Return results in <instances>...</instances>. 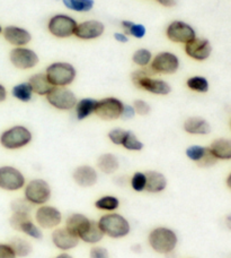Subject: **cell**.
<instances>
[{"label": "cell", "instance_id": "obj_1", "mask_svg": "<svg viewBox=\"0 0 231 258\" xmlns=\"http://www.w3.org/2000/svg\"><path fill=\"white\" fill-rule=\"evenodd\" d=\"M131 81L137 89L155 95H168L172 92L169 83L156 77L150 67L137 69L131 74Z\"/></svg>", "mask_w": 231, "mask_h": 258}, {"label": "cell", "instance_id": "obj_2", "mask_svg": "<svg viewBox=\"0 0 231 258\" xmlns=\"http://www.w3.org/2000/svg\"><path fill=\"white\" fill-rule=\"evenodd\" d=\"M45 75L51 84L59 87H68L75 82L77 69L67 61H54L45 68Z\"/></svg>", "mask_w": 231, "mask_h": 258}, {"label": "cell", "instance_id": "obj_3", "mask_svg": "<svg viewBox=\"0 0 231 258\" xmlns=\"http://www.w3.org/2000/svg\"><path fill=\"white\" fill-rule=\"evenodd\" d=\"M148 242L152 249L158 254L169 255L176 248L178 238L172 229L159 227L150 231L148 236Z\"/></svg>", "mask_w": 231, "mask_h": 258}, {"label": "cell", "instance_id": "obj_4", "mask_svg": "<svg viewBox=\"0 0 231 258\" xmlns=\"http://www.w3.org/2000/svg\"><path fill=\"white\" fill-rule=\"evenodd\" d=\"M32 140L33 134L29 128L22 125L13 126L0 134V145L9 151L23 149L29 145Z\"/></svg>", "mask_w": 231, "mask_h": 258}, {"label": "cell", "instance_id": "obj_5", "mask_svg": "<svg viewBox=\"0 0 231 258\" xmlns=\"http://www.w3.org/2000/svg\"><path fill=\"white\" fill-rule=\"evenodd\" d=\"M98 225L104 234L114 239L127 237L131 230L129 221L118 213L103 215L98 221Z\"/></svg>", "mask_w": 231, "mask_h": 258}, {"label": "cell", "instance_id": "obj_6", "mask_svg": "<svg viewBox=\"0 0 231 258\" xmlns=\"http://www.w3.org/2000/svg\"><path fill=\"white\" fill-rule=\"evenodd\" d=\"M78 22L67 14H55L48 21L49 33L57 39H68L75 35Z\"/></svg>", "mask_w": 231, "mask_h": 258}, {"label": "cell", "instance_id": "obj_7", "mask_svg": "<svg viewBox=\"0 0 231 258\" xmlns=\"http://www.w3.org/2000/svg\"><path fill=\"white\" fill-rule=\"evenodd\" d=\"M149 67L156 75H174L181 67V60L172 51H160L152 57Z\"/></svg>", "mask_w": 231, "mask_h": 258}, {"label": "cell", "instance_id": "obj_8", "mask_svg": "<svg viewBox=\"0 0 231 258\" xmlns=\"http://www.w3.org/2000/svg\"><path fill=\"white\" fill-rule=\"evenodd\" d=\"M46 101L54 109L69 111V110L75 109L78 99L76 94L68 87L54 86L46 95Z\"/></svg>", "mask_w": 231, "mask_h": 258}, {"label": "cell", "instance_id": "obj_9", "mask_svg": "<svg viewBox=\"0 0 231 258\" xmlns=\"http://www.w3.org/2000/svg\"><path fill=\"white\" fill-rule=\"evenodd\" d=\"M166 38L170 42L177 44H186L196 38V31L187 22L175 20L166 27Z\"/></svg>", "mask_w": 231, "mask_h": 258}, {"label": "cell", "instance_id": "obj_10", "mask_svg": "<svg viewBox=\"0 0 231 258\" xmlns=\"http://www.w3.org/2000/svg\"><path fill=\"white\" fill-rule=\"evenodd\" d=\"M124 103L115 96H107L97 101L95 114L101 120L112 121L122 117Z\"/></svg>", "mask_w": 231, "mask_h": 258}, {"label": "cell", "instance_id": "obj_11", "mask_svg": "<svg viewBox=\"0 0 231 258\" xmlns=\"http://www.w3.org/2000/svg\"><path fill=\"white\" fill-rule=\"evenodd\" d=\"M9 61L17 69L29 71V69H33L38 66L40 57L33 49L27 47H16L13 48L9 52Z\"/></svg>", "mask_w": 231, "mask_h": 258}, {"label": "cell", "instance_id": "obj_12", "mask_svg": "<svg viewBox=\"0 0 231 258\" xmlns=\"http://www.w3.org/2000/svg\"><path fill=\"white\" fill-rule=\"evenodd\" d=\"M24 195L32 205H43L51 198V187L43 179H33L26 185Z\"/></svg>", "mask_w": 231, "mask_h": 258}, {"label": "cell", "instance_id": "obj_13", "mask_svg": "<svg viewBox=\"0 0 231 258\" xmlns=\"http://www.w3.org/2000/svg\"><path fill=\"white\" fill-rule=\"evenodd\" d=\"M25 186V177L20 170L12 165L0 167V189L16 191Z\"/></svg>", "mask_w": 231, "mask_h": 258}, {"label": "cell", "instance_id": "obj_14", "mask_svg": "<svg viewBox=\"0 0 231 258\" xmlns=\"http://www.w3.org/2000/svg\"><path fill=\"white\" fill-rule=\"evenodd\" d=\"M184 51L186 56L195 61H205L211 57L213 48L211 42L205 38H198L189 41L188 43L184 44Z\"/></svg>", "mask_w": 231, "mask_h": 258}, {"label": "cell", "instance_id": "obj_15", "mask_svg": "<svg viewBox=\"0 0 231 258\" xmlns=\"http://www.w3.org/2000/svg\"><path fill=\"white\" fill-rule=\"evenodd\" d=\"M105 24L98 20H88L78 23L75 35L82 41H91L99 39L105 33Z\"/></svg>", "mask_w": 231, "mask_h": 258}, {"label": "cell", "instance_id": "obj_16", "mask_svg": "<svg viewBox=\"0 0 231 258\" xmlns=\"http://www.w3.org/2000/svg\"><path fill=\"white\" fill-rule=\"evenodd\" d=\"M3 36L6 42L14 48L26 47L32 41V34L29 30L17 25H7L4 27Z\"/></svg>", "mask_w": 231, "mask_h": 258}, {"label": "cell", "instance_id": "obj_17", "mask_svg": "<svg viewBox=\"0 0 231 258\" xmlns=\"http://www.w3.org/2000/svg\"><path fill=\"white\" fill-rule=\"evenodd\" d=\"M35 221L41 228L53 229L61 223L62 214L58 209L49 205H41L35 213Z\"/></svg>", "mask_w": 231, "mask_h": 258}, {"label": "cell", "instance_id": "obj_18", "mask_svg": "<svg viewBox=\"0 0 231 258\" xmlns=\"http://www.w3.org/2000/svg\"><path fill=\"white\" fill-rule=\"evenodd\" d=\"M72 178L78 186L80 187H92L98 181V173L96 169L92 168L91 165H79L73 170Z\"/></svg>", "mask_w": 231, "mask_h": 258}, {"label": "cell", "instance_id": "obj_19", "mask_svg": "<svg viewBox=\"0 0 231 258\" xmlns=\"http://www.w3.org/2000/svg\"><path fill=\"white\" fill-rule=\"evenodd\" d=\"M51 238H52L54 246L61 250L73 249L79 243V238L73 236L70 231H68L66 227L55 229Z\"/></svg>", "mask_w": 231, "mask_h": 258}, {"label": "cell", "instance_id": "obj_20", "mask_svg": "<svg viewBox=\"0 0 231 258\" xmlns=\"http://www.w3.org/2000/svg\"><path fill=\"white\" fill-rule=\"evenodd\" d=\"M91 220L81 213H73L69 215L66 221V228L70 231L73 236L81 239L82 236L88 231L90 228Z\"/></svg>", "mask_w": 231, "mask_h": 258}, {"label": "cell", "instance_id": "obj_21", "mask_svg": "<svg viewBox=\"0 0 231 258\" xmlns=\"http://www.w3.org/2000/svg\"><path fill=\"white\" fill-rule=\"evenodd\" d=\"M183 129L189 135L205 136L211 133L210 122L201 117H189L183 123Z\"/></svg>", "mask_w": 231, "mask_h": 258}, {"label": "cell", "instance_id": "obj_22", "mask_svg": "<svg viewBox=\"0 0 231 258\" xmlns=\"http://www.w3.org/2000/svg\"><path fill=\"white\" fill-rule=\"evenodd\" d=\"M145 173L147 178L146 191L158 194L166 189V187H167V179H166L164 173L155 171V170H150V171H147Z\"/></svg>", "mask_w": 231, "mask_h": 258}, {"label": "cell", "instance_id": "obj_23", "mask_svg": "<svg viewBox=\"0 0 231 258\" xmlns=\"http://www.w3.org/2000/svg\"><path fill=\"white\" fill-rule=\"evenodd\" d=\"M209 149L218 161L231 160V138H216V140L211 143Z\"/></svg>", "mask_w": 231, "mask_h": 258}, {"label": "cell", "instance_id": "obj_24", "mask_svg": "<svg viewBox=\"0 0 231 258\" xmlns=\"http://www.w3.org/2000/svg\"><path fill=\"white\" fill-rule=\"evenodd\" d=\"M27 82L31 85L33 93L41 96H46L49 92L54 87L48 80L45 73H35L29 78Z\"/></svg>", "mask_w": 231, "mask_h": 258}, {"label": "cell", "instance_id": "obj_25", "mask_svg": "<svg viewBox=\"0 0 231 258\" xmlns=\"http://www.w3.org/2000/svg\"><path fill=\"white\" fill-rule=\"evenodd\" d=\"M97 168L105 174H112L119 170L120 161L117 155L112 153H104L97 159Z\"/></svg>", "mask_w": 231, "mask_h": 258}, {"label": "cell", "instance_id": "obj_26", "mask_svg": "<svg viewBox=\"0 0 231 258\" xmlns=\"http://www.w3.org/2000/svg\"><path fill=\"white\" fill-rule=\"evenodd\" d=\"M97 105V100L92 98H84L79 100L76 104V117L79 121L85 120V119L89 118L91 114H95Z\"/></svg>", "mask_w": 231, "mask_h": 258}, {"label": "cell", "instance_id": "obj_27", "mask_svg": "<svg viewBox=\"0 0 231 258\" xmlns=\"http://www.w3.org/2000/svg\"><path fill=\"white\" fill-rule=\"evenodd\" d=\"M186 86L187 89L191 90L192 92L201 93V94L207 93L210 90V83L207 81V78L201 75L188 77L186 80Z\"/></svg>", "mask_w": 231, "mask_h": 258}, {"label": "cell", "instance_id": "obj_28", "mask_svg": "<svg viewBox=\"0 0 231 258\" xmlns=\"http://www.w3.org/2000/svg\"><path fill=\"white\" fill-rule=\"evenodd\" d=\"M33 94L34 93L33 91H32V87L29 84V82L18 83L15 86H13L12 89V95L14 98L24 103L32 101V99H33Z\"/></svg>", "mask_w": 231, "mask_h": 258}, {"label": "cell", "instance_id": "obj_29", "mask_svg": "<svg viewBox=\"0 0 231 258\" xmlns=\"http://www.w3.org/2000/svg\"><path fill=\"white\" fill-rule=\"evenodd\" d=\"M63 6L75 13H88L95 7V0H61Z\"/></svg>", "mask_w": 231, "mask_h": 258}, {"label": "cell", "instance_id": "obj_30", "mask_svg": "<svg viewBox=\"0 0 231 258\" xmlns=\"http://www.w3.org/2000/svg\"><path fill=\"white\" fill-rule=\"evenodd\" d=\"M9 246L13 248L14 252H15L17 257H26L32 252V245L30 241H27L24 238H13L11 241L8 242Z\"/></svg>", "mask_w": 231, "mask_h": 258}, {"label": "cell", "instance_id": "obj_31", "mask_svg": "<svg viewBox=\"0 0 231 258\" xmlns=\"http://www.w3.org/2000/svg\"><path fill=\"white\" fill-rule=\"evenodd\" d=\"M152 57H154V54H152L149 49L140 48L133 52L132 61L139 68H146L149 67V64L152 60Z\"/></svg>", "mask_w": 231, "mask_h": 258}, {"label": "cell", "instance_id": "obj_32", "mask_svg": "<svg viewBox=\"0 0 231 258\" xmlns=\"http://www.w3.org/2000/svg\"><path fill=\"white\" fill-rule=\"evenodd\" d=\"M207 153H209V147L202 145H191L185 151V154H186L187 158L193 161V162H195L197 165L204 160Z\"/></svg>", "mask_w": 231, "mask_h": 258}, {"label": "cell", "instance_id": "obj_33", "mask_svg": "<svg viewBox=\"0 0 231 258\" xmlns=\"http://www.w3.org/2000/svg\"><path fill=\"white\" fill-rule=\"evenodd\" d=\"M104 236H105V234L100 230L98 222H96V221L91 220L90 228L88 229V231H87L84 234V236H82L80 240L85 241L87 243H97V242H99L101 239H103Z\"/></svg>", "mask_w": 231, "mask_h": 258}, {"label": "cell", "instance_id": "obj_34", "mask_svg": "<svg viewBox=\"0 0 231 258\" xmlns=\"http://www.w3.org/2000/svg\"><path fill=\"white\" fill-rule=\"evenodd\" d=\"M121 146H123L124 149L128 151L139 152V151H142L143 146L145 145H143V143L139 140L135 133H133L132 131H127L126 137H124Z\"/></svg>", "mask_w": 231, "mask_h": 258}, {"label": "cell", "instance_id": "obj_35", "mask_svg": "<svg viewBox=\"0 0 231 258\" xmlns=\"http://www.w3.org/2000/svg\"><path fill=\"white\" fill-rule=\"evenodd\" d=\"M95 206L100 211H115L119 209L120 201L115 196H103L95 202Z\"/></svg>", "mask_w": 231, "mask_h": 258}, {"label": "cell", "instance_id": "obj_36", "mask_svg": "<svg viewBox=\"0 0 231 258\" xmlns=\"http://www.w3.org/2000/svg\"><path fill=\"white\" fill-rule=\"evenodd\" d=\"M18 231L27 234V236L31 237V238L38 239V240L42 239V237H43L42 231H41L40 228L33 222V220H32V219L25 221L24 223H22L20 229H18Z\"/></svg>", "mask_w": 231, "mask_h": 258}, {"label": "cell", "instance_id": "obj_37", "mask_svg": "<svg viewBox=\"0 0 231 258\" xmlns=\"http://www.w3.org/2000/svg\"><path fill=\"white\" fill-rule=\"evenodd\" d=\"M146 183H147V178H146L145 172L138 171L136 173H133V176L131 178V187L133 190H136L138 192L145 191Z\"/></svg>", "mask_w": 231, "mask_h": 258}, {"label": "cell", "instance_id": "obj_38", "mask_svg": "<svg viewBox=\"0 0 231 258\" xmlns=\"http://www.w3.org/2000/svg\"><path fill=\"white\" fill-rule=\"evenodd\" d=\"M126 34H128L129 36H132V38L138 39V40H141L146 36L147 34V27L140 24V23H133L132 26L129 29Z\"/></svg>", "mask_w": 231, "mask_h": 258}, {"label": "cell", "instance_id": "obj_39", "mask_svg": "<svg viewBox=\"0 0 231 258\" xmlns=\"http://www.w3.org/2000/svg\"><path fill=\"white\" fill-rule=\"evenodd\" d=\"M126 134L127 131L123 128H113L110 129L108 132V140L113 143L114 145H118V146H121L122 145V142L124 140V137H126Z\"/></svg>", "mask_w": 231, "mask_h": 258}, {"label": "cell", "instance_id": "obj_40", "mask_svg": "<svg viewBox=\"0 0 231 258\" xmlns=\"http://www.w3.org/2000/svg\"><path fill=\"white\" fill-rule=\"evenodd\" d=\"M132 105L136 111V114H139V116H148L151 112V105L142 99L136 100Z\"/></svg>", "mask_w": 231, "mask_h": 258}, {"label": "cell", "instance_id": "obj_41", "mask_svg": "<svg viewBox=\"0 0 231 258\" xmlns=\"http://www.w3.org/2000/svg\"><path fill=\"white\" fill-rule=\"evenodd\" d=\"M12 211L13 212H26V213H31L32 204L30 202H27L25 198L24 200H16L12 203Z\"/></svg>", "mask_w": 231, "mask_h": 258}, {"label": "cell", "instance_id": "obj_42", "mask_svg": "<svg viewBox=\"0 0 231 258\" xmlns=\"http://www.w3.org/2000/svg\"><path fill=\"white\" fill-rule=\"evenodd\" d=\"M90 258H109L108 250L104 247H92L89 252Z\"/></svg>", "mask_w": 231, "mask_h": 258}, {"label": "cell", "instance_id": "obj_43", "mask_svg": "<svg viewBox=\"0 0 231 258\" xmlns=\"http://www.w3.org/2000/svg\"><path fill=\"white\" fill-rule=\"evenodd\" d=\"M16 254L9 243H0V258H16Z\"/></svg>", "mask_w": 231, "mask_h": 258}, {"label": "cell", "instance_id": "obj_44", "mask_svg": "<svg viewBox=\"0 0 231 258\" xmlns=\"http://www.w3.org/2000/svg\"><path fill=\"white\" fill-rule=\"evenodd\" d=\"M135 116H136V111L135 109H133V105L124 104V109H123V113L121 118L126 119V120H129V119L135 118Z\"/></svg>", "mask_w": 231, "mask_h": 258}, {"label": "cell", "instance_id": "obj_45", "mask_svg": "<svg viewBox=\"0 0 231 258\" xmlns=\"http://www.w3.org/2000/svg\"><path fill=\"white\" fill-rule=\"evenodd\" d=\"M114 39H115V41H117V42L122 43V44L128 43L129 40H130L129 35L124 33V32H115Z\"/></svg>", "mask_w": 231, "mask_h": 258}, {"label": "cell", "instance_id": "obj_46", "mask_svg": "<svg viewBox=\"0 0 231 258\" xmlns=\"http://www.w3.org/2000/svg\"><path fill=\"white\" fill-rule=\"evenodd\" d=\"M160 6L166 7V8H173L177 5L178 0H156Z\"/></svg>", "mask_w": 231, "mask_h": 258}, {"label": "cell", "instance_id": "obj_47", "mask_svg": "<svg viewBox=\"0 0 231 258\" xmlns=\"http://www.w3.org/2000/svg\"><path fill=\"white\" fill-rule=\"evenodd\" d=\"M7 95H8V93H7L6 87H5L2 83H0V103H3L7 100Z\"/></svg>", "mask_w": 231, "mask_h": 258}, {"label": "cell", "instance_id": "obj_48", "mask_svg": "<svg viewBox=\"0 0 231 258\" xmlns=\"http://www.w3.org/2000/svg\"><path fill=\"white\" fill-rule=\"evenodd\" d=\"M135 22H132V21H129V20H124V21H122L121 22V26H122V29H123V32L124 33H126V32L130 29V27L132 26V24Z\"/></svg>", "mask_w": 231, "mask_h": 258}, {"label": "cell", "instance_id": "obj_49", "mask_svg": "<svg viewBox=\"0 0 231 258\" xmlns=\"http://www.w3.org/2000/svg\"><path fill=\"white\" fill-rule=\"evenodd\" d=\"M225 225L229 230H231V213L225 216Z\"/></svg>", "mask_w": 231, "mask_h": 258}, {"label": "cell", "instance_id": "obj_50", "mask_svg": "<svg viewBox=\"0 0 231 258\" xmlns=\"http://www.w3.org/2000/svg\"><path fill=\"white\" fill-rule=\"evenodd\" d=\"M225 185H227V187L231 190V172L228 174L227 179H225Z\"/></svg>", "mask_w": 231, "mask_h": 258}, {"label": "cell", "instance_id": "obj_51", "mask_svg": "<svg viewBox=\"0 0 231 258\" xmlns=\"http://www.w3.org/2000/svg\"><path fill=\"white\" fill-rule=\"evenodd\" d=\"M55 258H73L72 256H70L69 254H66V252H64V254H60V255H58L57 257Z\"/></svg>", "mask_w": 231, "mask_h": 258}, {"label": "cell", "instance_id": "obj_52", "mask_svg": "<svg viewBox=\"0 0 231 258\" xmlns=\"http://www.w3.org/2000/svg\"><path fill=\"white\" fill-rule=\"evenodd\" d=\"M3 30H4V27L2 24H0V34H3Z\"/></svg>", "mask_w": 231, "mask_h": 258}, {"label": "cell", "instance_id": "obj_53", "mask_svg": "<svg viewBox=\"0 0 231 258\" xmlns=\"http://www.w3.org/2000/svg\"><path fill=\"white\" fill-rule=\"evenodd\" d=\"M230 129H231V121H230Z\"/></svg>", "mask_w": 231, "mask_h": 258}]
</instances>
